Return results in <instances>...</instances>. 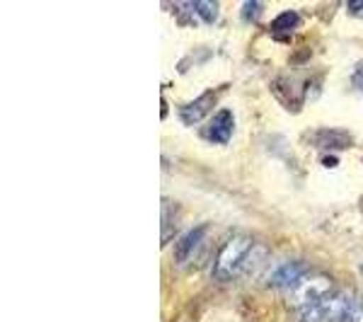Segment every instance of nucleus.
<instances>
[{
	"instance_id": "39448f33",
	"label": "nucleus",
	"mask_w": 363,
	"mask_h": 322,
	"mask_svg": "<svg viewBox=\"0 0 363 322\" xmlns=\"http://www.w3.org/2000/svg\"><path fill=\"white\" fill-rule=\"evenodd\" d=\"M213 104H216L213 92H206V95H201L199 99H194V102L184 104V107L179 109L182 124L191 126V124H196V121H201L203 116H206V114L211 112V107H213Z\"/></svg>"
},
{
	"instance_id": "f03ea898",
	"label": "nucleus",
	"mask_w": 363,
	"mask_h": 322,
	"mask_svg": "<svg viewBox=\"0 0 363 322\" xmlns=\"http://www.w3.org/2000/svg\"><path fill=\"white\" fill-rule=\"evenodd\" d=\"M349 296H327L318 303L298 308V322H342L349 310Z\"/></svg>"
},
{
	"instance_id": "6e6552de",
	"label": "nucleus",
	"mask_w": 363,
	"mask_h": 322,
	"mask_svg": "<svg viewBox=\"0 0 363 322\" xmlns=\"http://www.w3.org/2000/svg\"><path fill=\"white\" fill-rule=\"evenodd\" d=\"M318 143L322 145V148H347V145L351 143L347 133H339V131H325L320 133Z\"/></svg>"
},
{
	"instance_id": "20e7f679",
	"label": "nucleus",
	"mask_w": 363,
	"mask_h": 322,
	"mask_svg": "<svg viewBox=\"0 0 363 322\" xmlns=\"http://www.w3.org/2000/svg\"><path fill=\"white\" fill-rule=\"evenodd\" d=\"M235 131V119H233L230 109H223L211 119V124L206 128V138L213 140V143H228Z\"/></svg>"
},
{
	"instance_id": "423d86ee",
	"label": "nucleus",
	"mask_w": 363,
	"mask_h": 322,
	"mask_svg": "<svg viewBox=\"0 0 363 322\" xmlns=\"http://www.w3.org/2000/svg\"><path fill=\"white\" fill-rule=\"evenodd\" d=\"M298 281H303V267L296 265V262H286V265H281L277 272L272 274V284L281 286V289L296 286Z\"/></svg>"
},
{
	"instance_id": "7ed1b4c3",
	"label": "nucleus",
	"mask_w": 363,
	"mask_h": 322,
	"mask_svg": "<svg viewBox=\"0 0 363 322\" xmlns=\"http://www.w3.org/2000/svg\"><path fill=\"white\" fill-rule=\"evenodd\" d=\"M332 281L327 277H310V279H303L301 284L296 286L294 291V301L298 306H310V303H318L322 298L332 296Z\"/></svg>"
},
{
	"instance_id": "9d476101",
	"label": "nucleus",
	"mask_w": 363,
	"mask_h": 322,
	"mask_svg": "<svg viewBox=\"0 0 363 322\" xmlns=\"http://www.w3.org/2000/svg\"><path fill=\"white\" fill-rule=\"evenodd\" d=\"M342 322H363V301L359 298H351V303H349V310H347V315H344V320Z\"/></svg>"
},
{
	"instance_id": "f257e3e1",
	"label": "nucleus",
	"mask_w": 363,
	"mask_h": 322,
	"mask_svg": "<svg viewBox=\"0 0 363 322\" xmlns=\"http://www.w3.org/2000/svg\"><path fill=\"white\" fill-rule=\"evenodd\" d=\"M252 250V240L247 235H235L230 238L228 243L220 248L218 257H216V265H213V277L220 281L233 279L240 272V267L245 265Z\"/></svg>"
},
{
	"instance_id": "f8f14e48",
	"label": "nucleus",
	"mask_w": 363,
	"mask_h": 322,
	"mask_svg": "<svg viewBox=\"0 0 363 322\" xmlns=\"http://www.w3.org/2000/svg\"><path fill=\"white\" fill-rule=\"evenodd\" d=\"M349 13L351 15H361L363 13V3H356V0H351V3H349Z\"/></svg>"
},
{
	"instance_id": "ddd939ff",
	"label": "nucleus",
	"mask_w": 363,
	"mask_h": 322,
	"mask_svg": "<svg viewBox=\"0 0 363 322\" xmlns=\"http://www.w3.org/2000/svg\"><path fill=\"white\" fill-rule=\"evenodd\" d=\"M354 83L361 87L363 90V66H359V70H356V78H354Z\"/></svg>"
},
{
	"instance_id": "2eb2a0df",
	"label": "nucleus",
	"mask_w": 363,
	"mask_h": 322,
	"mask_svg": "<svg viewBox=\"0 0 363 322\" xmlns=\"http://www.w3.org/2000/svg\"><path fill=\"white\" fill-rule=\"evenodd\" d=\"M361 272H363V267H361Z\"/></svg>"
},
{
	"instance_id": "4468645a",
	"label": "nucleus",
	"mask_w": 363,
	"mask_h": 322,
	"mask_svg": "<svg viewBox=\"0 0 363 322\" xmlns=\"http://www.w3.org/2000/svg\"><path fill=\"white\" fill-rule=\"evenodd\" d=\"M257 10H262V8H259V5H257V3H247V5H245V13H247V15L257 13Z\"/></svg>"
},
{
	"instance_id": "9b49d317",
	"label": "nucleus",
	"mask_w": 363,
	"mask_h": 322,
	"mask_svg": "<svg viewBox=\"0 0 363 322\" xmlns=\"http://www.w3.org/2000/svg\"><path fill=\"white\" fill-rule=\"evenodd\" d=\"M298 20H301V17H298L296 13H281L277 20H274L272 27L277 29V32H279V29H291V27L298 25Z\"/></svg>"
},
{
	"instance_id": "0eeeda50",
	"label": "nucleus",
	"mask_w": 363,
	"mask_h": 322,
	"mask_svg": "<svg viewBox=\"0 0 363 322\" xmlns=\"http://www.w3.org/2000/svg\"><path fill=\"white\" fill-rule=\"evenodd\" d=\"M203 233H206V228L203 226H196V228H191L189 233H184V238L177 243V250H174V260L177 262H184L186 257H189L191 252L196 250V245L203 240Z\"/></svg>"
},
{
	"instance_id": "1a4fd4ad",
	"label": "nucleus",
	"mask_w": 363,
	"mask_h": 322,
	"mask_svg": "<svg viewBox=\"0 0 363 322\" xmlns=\"http://www.w3.org/2000/svg\"><path fill=\"white\" fill-rule=\"evenodd\" d=\"M189 8L194 10V13L199 15V20H203V22H213L216 15H218V5L211 3V0H203V3H191Z\"/></svg>"
}]
</instances>
